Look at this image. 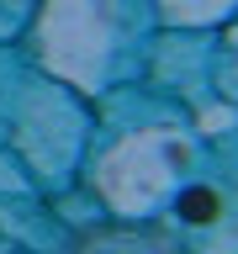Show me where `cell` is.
<instances>
[{
  "label": "cell",
  "instance_id": "obj_1",
  "mask_svg": "<svg viewBox=\"0 0 238 254\" xmlns=\"http://www.w3.org/2000/svg\"><path fill=\"white\" fill-rule=\"evenodd\" d=\"M69 254H190V249L159 222H101L90 233H79Z\"/></svg>",
  "mask_w": 238,
  "mask_h": 254
},
{
  "label": "cell",
  "instance_id": "obj_2",
  "mask_svg": "<svg viewBox=\"0 0 238 254\" xmlns=\"http://www.w3.org/2000/svg\"><path fill=\"white\" fill-rule=\"evenodd\" d=\"M180 212H185L190 222H212V217H217V190H185Z\"/></svg>",
  "mask_w": 238,
  "mask_h": 254
}]
</instances>
